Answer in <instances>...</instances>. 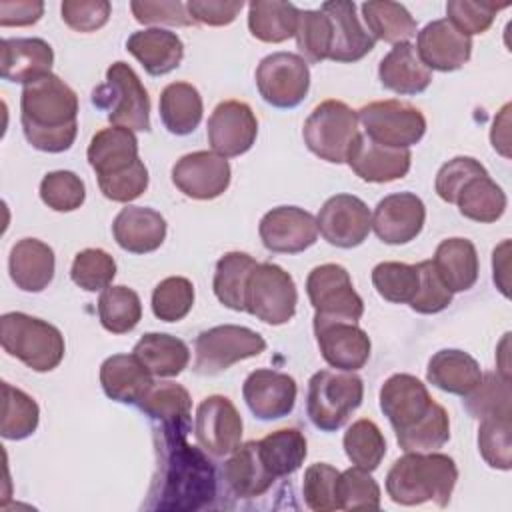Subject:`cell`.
Masks as SVG:
<instances>
[{"mask_svg": "<svg viewBox=\"0 0 512 512\" xmlns=\"http://www.w3.org/2000/svg\"><path fill=\"white\" fill-rule=\"evenodd\" d=\"M416 52L428 70L454 72L472 56V38L456 30L446 18L428 22L416 40Z\"/></svg>", "mask_w": 512, "mask_h": 512, "instance_id": "obj_23", "label": "cell"}, {"mask_svg": "<svg viewBox=\"0 0 512 512\" xmlns=\"http://www.w3.org/2000/svg\"><path fill=\"white\" fill-rule=\"evenodd\" d=\"M314 336L322 358L332 368L356 372L370 358V338L356 322L314 314Z\"/></svg>", "mask_w": 512, "mask_h": 512, "instance_id": "obj_14", "label": "cell"}, {"mask_svg": "<svg viewBox=\"0 0 512 512\" xmlns=\"http://www.w3.org/2000/svg\"><path fill=\"white\" fill-rule=\"evenodd\" d=\"M54 268V250L38 238H22L10 250L8 272L24 292H42L52 282Z\"/></svg>", "mask_w": 512, "mask_h": 512, "instance_id": "obj_28", "label": "cell"}, {"mask_svg": "<svg viewBox=\"0 0 512 512\" xmlns=\"http://www.w3.org/2000/svg\"><path fill=\"white\" fill-rule=\"evenodd\" d=\"M372 284L384 300L392 304H410L420 286V272L416 264L380 262L372 270Z\"/></svg>", "mask_w": 512, "mask_h": 512, "instance_id": "obj_47", "label": "cell"}, {"mask_svg": "<svg viewBox=\"0 0 512 512\" xmlns=\"http://www.w3.org/2000/svg\"><path fill=\"white\" fill-rule=\"evenodd\" d=\"M300 10L292 2L254 0L248 4L250 34L262 42L278 44L296 34Z\"/></svg>", "mask_w": 512, "mask_h": 512, "instance_id": "obj_38", "label": "cell"}, {"mask_svg": "<svg viewBox=\"0 0 512 512\" xmlns=\"http://www.w3.org/2000/svg\"><path fill=\"white\" fill-rule=\"evenodd\" d=\"M358 114L342 100L320 102L304 122L302 136L312 154L342 164L360 134Z\"/></svg>", "mask_w": 512, "mask_h": 512, "instance_id": "obj_8", "label": "cell"}, {"mask_svg": "<svg viewBox=\"0 0 512 512\" xmlns=\"http://www.w3.org/2000/svg\"><path fill=\"white\" fill-rule=\"evenodd\" d=\"M206 132L212 152L232 158L252 148L258 136V120L246 102L224 100L212 110Z\"/></svg>", "mask_w": 512, "mask_h": 512, "instance_id": "obj_18", "label": "cell"}, {"mask_svg": "<svg viewBox=\"0 0 512 512\" xmlns=\"http://www.w3.org/2000/svg\"><path fill=\"white\" fill-rule=\"evenodd\" d=\"M158 466L144 508L160 512H194L216 496V472L208 456L186 442L188 432L156 428Z\"/></svg>", "mask_w": 512, "mask_h": 512, "instance_id": "obj_1", "label": "cell"}, {"mask_svg": "<svg viewBox=\"0 0 512 512\" xmlns=\"http://www.w3.org/2000/svg\"><path fill=\"white\" fill-rule=\"evenodd\" d=\"M4 392V412L0 434L6 440H24L32 436L38 428L40 408L36 400L20 388H14L8 382H2Z\"/></svg>", "mask_w": 512, "mask_h": 512, "instance_id": "obj_44", "label": "cell"}, {"mask_svg": "<svg viewBox=\"0 0 512 512\" xmlns=\"http://www.w3.org/2000/svg\"><path fill=\"white\" fill-rule=\"evenodd\" d=\"M480 174H488V170L472 156H456L452 160H448L436 174V182H434V188H436V194L448 202V204H454L456 202V196L460 192V188L474 176H480Z\"/></svg>", "mask_w": 512, "mask_h": 512, "instance_id": "obj_57", "label": "cell"}, {"mask_svg": "<svg viewBox=\"0 0 512 512\" xmlns=\"http://www.w3.org/2000/svg\"><path fill=\"white\" fill-rule=\"evenodd\" d=\"M92 104L104 110L112 126L132 132L150 130V98L138 74L126 62L108 66L106 80L92 90Z\"/></svg>", "mask_w": 512, "mask_h": 512, "instance_id": "obj_6", "label": "cell"}, {"mask_svg": "<svg viewBox=\"0 0 512 512\" xmlns=\"http://www.w3.org/2000/svg\"><path fill=\"white\" fill-rule=\"evenodd\" d=\"M160 120L170 134L186 136L194 132L202 120V96L188 82H170L160 94Z\"/></svg>", "mask_w": 512, "mask_h": 512, "instance_id": "obj_37", "label": "cell"}, {"mask_svg": "<svg viewBox=\"0 0 512 512\" xmlns=\"http://www.w3.org/2000/svg\"><path fill=\"white\" fill-rule=\"evenodd\" d=\"M296 46L306 62H322L330 54L332 26L322 10H300L296 24Z\"/></svg>", "mask_w": 512, "mask_h": 512, "instance_id": "obj_49", "label": "cell"}, {"mask_svg": "<svg viewBox=\"0 0 512 512\" xmlns=\"http://www.w3.org/2000/svg\"><path fill=\"white\" fill-rule=\"evenodd\" d=\"M508 112H510V104H506L502 110H500V114H498V118L494 120V126H492V134H490V140H492V146H494V150H498L502 156H510V152H508V142H510V138H508Z\"/></svg>", "mask_w": 512, "mask_h": 512, "instance_id": "obj_63", "label": "cell"}, {"mask_svg": "<svg viewBox=\"0 0 512 512\" xmlns=\"http://www.w3.org/2000/svg\"><path fill=\"white\" fill-rule=\"evenodd\" d=\"M258 452L266 470L274 478H282L294 474L302 466L308 454V444L298 428H280L258 440Z\"/></svg>", "mask_w": 512, "mask_h": 512, "instance_id": "obj_41", "label": "cell"}, {"mask_svg": "<svg viewBox=\"0 0 512 512\" xmlns=\"http://www.w3.org/2000/svg\"><path fill=\"white\" fill-rule=\"evenodd\" d=\"M296 304L298 290L292 276L278 264H256L246 282L244 312L270 326H280L292 320Z\"/></svg>", "mask_w": 512, "mask_h": 512, "instance_id": "obj_9", "label": "cell"}, {"mask_svg": "<svg viewBox=\"0 0 512 512\" xmlns=\"http://www.w3.org/2000/svg\"><path fill=\"white\" fill-rule=\"evenodd\" d=\"M420 272V286L410 302V308L418 314H436L452 304V292L444 286L436 274L432 260H422L416 264Z\"/></svg>", "mask_w": 512, "mask_h": 512, "instance_id": "obj_56", "label": "cell"}, {"mask_svg": "<svg viewBox=\"0 0 512 512\" xmlns=\"http://www.w3.org/2000/svg\"><path fill=\"white\" fill-rule=\"evenodd\" d=\"M344 452L348 460L368 472L376 470L386 454V440L376 422L368 418L356 420L344 434Z\"/></svg>", "mask_w": 512, "mask_h": 512, "instance_id": "obj_45", "label": "cell"}, {"mask_svg": "<svg viewBox=\"0 0 512 512\" xmlns=\"http://www.w3.org/2000/svg\"><path fill=\"white\" fill-rule=\"evenodd\" d=\"M380 84L402 96L424 92L432 82V72L422 64L416 48L410 42L394 44V48L380 60Z\"/></svg>", "mask_w": 512, "mask_h": 512, "instance_id": "obj_31", "label": "cell"}, {"mask_svg": "<svg viewBox=\"0 0 512 512\" xmlns=\"http://www.w3.org/2000/svg\"><path fill=\"white\" fill-rule=\"evenodd\" d=\"M360 8L362 18L366 22V30L374 40L402 44L416 36V20L412 18L404 4L390 0H372L364 2Z\"/></svg>", "mask_w": 512, "mask_h": 512, "instance_id": "obj_39", "label": "cell"}, {"mask_svg": "<svg viewBox=\"0 0 512 512\" xmlns=\"http://www.w3.org/2000/svg\"><path fill=\"white\" fill-rule=\"evenodd\" d=\"M362 398L364 384L354 372L318 370L308 382L306 412L318 430L334 432L348 422Z\"/></svg>", "mask_w": 512, "mask_h": 512, "instance_id": "obj_7", "label": "cell"}, {"mask_svg": "<svg viewBox=\"0 0 512 512\" xmlns=\"http://www.w3.org/2000/svg\"><path fill=\"white\" fill-rule=\"evenodd\" d=\"M256 260L246 252H226L214 270V294L230 310L244 312V292L250 272L256 268Z\"/></svg>", "mask_w": 512, "mask_h": 512, "instance_id": "obj_42", "label": "cell"}, {"mask_svg": "<svg viewBox=\"0 0 512 512\" xmlns=\"http://www.w3.org/2000/svg\"><path fill=\"white\" fill-rule=\"evenodd\" d=\"M242 6V0H190L186 4L192 20L206 26H226L234 22Z\"/></svg>", "mask_w": 512, "mask_h": 512, "instance_id": "obj_60", "label": "cell"}, {"mask_svg": "<svg viewBox=\"0 0 512 512\" xmlns=\"http://www.w3.org/2000/svg\"><path fill=\"white\" fill-rule=\"evenodd\" d=\"M194 436L204 452L212 456L232 454L242 440V416L230 398L212 394L196 408Z\"/></svg>", "mask_w": 512, "mask_h": 512, "instance_id": "obj_15", "label": "cell"}, {"mask_svg": "<svg viewBox=\"0 0 512 512\" xmlns=\"http://www.w3.org/2000/svg\"><path fill=\"white\" fill-rule=\"evenodd\" d=\"M100 384L108 398L122 404H140L154 380L134 354H114L100 366Z\"/></svg>", "mask_w": 512, "mask_h": 512, "instance_id": "obj_30", "label": "cell"}, {"mask_svg": "<svg viewBox=\"0 0 512 512\" xmlns=\"http://www.w3.org/2000/svg\"><path fill=\"white\" fill-rule=\"evenodd\" d=\"M112 234L116 244L130 254H148L162 246L166 238V220L148 206H126L114 222Z\"/></svg>", "mask_w": 512, "mask_h": 512, "instance_id": "obj_27", "label": "cell"}, {"mask_svg": "<svg viewBox=\"0 0 512 512\" xmlns=\"http://www.w3.org/2000/svg\"><path fill=\"white\" fill-rule=\"evenodd\" d=\"M512 422L508 416L482 418L478 428V450L490 468L510 470L512 466Z\"/></svg>", "mask_w": 512, "mask_h": 512, "instance_id": "obj_52", "label": "cell"}, {"mask_svg": "<svg viewBox=\"0 0 512 512\" xmlns=\"http://www.w3.org/2000/svg\"><path fill=\"white\" fill-rule=\"evenodd\" d=\"M464 218H470L474 222L490 224L502 218L508 198L504 190L488 176L480 174L470 178L458 192L454 202Z\"/></svg>", "mask_w": 512, "mask_h": 512, "instance_id": "obj_40", "label": "cell"}, {"mask_svg": "<svg viewBox=\"0 0 512 512\" xmlns=\"http://www.w3.org/2000/svg\"><path fill=\"white\" fill-rule=\"evenodd\" d=\"M140 410L158 422V428L170 432L190 430L192 398L182 384L154 382L140 400Z\"/></svg>", "mask_w": 512, "mask_h": 512, "instance_id": "obj_34", "label": "cell"}, {"mask_svg": "<svg viewBox=\"0 0 512 512\" xmlns=\"http://www.w3.org/2000/svg\"><path fill=\"white\" fill-rule=\"evenodd\" d=\"M306 294L320 316L358 322L364 314V302L352 286L348 270L340 264H320L306 278Z\"/></svg>", "mask_w": 512, "mask_h": 512, "instance_id": "obj_13", "label": "cell"}, {"mask_svg": "<svg viewBox=\"0 0 512 512\" xmlns=\"http://www.w3.org/2000/svg\"><path fill=\"white\" fill-rule=\"evenodd\" d=\"M508 8V4H496V2H472V0H450L446 4L448 22L460 30L464 36L482 34L486 32L496 14L500 10Z\"/></svg>", "mask_w": 512, "mask_h": 512, "instance_id": "obj_55", "label": "cell"}, {"mask_svg": "<svg viewBox=\"0 0 512 512\" xmlns=\"http://www.w3.org/2000/svg\"><path fill=\"white\" fill-rule=\"evenodd\" d=\"M230 164L212 150H198L182 156L172 166L174 186L188 198L212 200L230 186Z\"/></svg>", "mask_w": 512, "mask_h": 512, "instance_id": "obj_17", "label": "cell"}, {"mask_svg": "<svg viewBox=\"0 0 512 512\" xmlns=\"http://www.w3.org/2000/svg\"><path fill=\"white\" fill-rule=\"evenodd\" d=\"M510 378H504L498 372L482 374L478 386L464 396V408L472 418H490V416H508L510 418Z\"/></svg>", "mask_w": 512, "mask_h": 512, "instance_id": "obj_46", "label": "cell"}, {"mask_svg": "<svg viewBox=\"0 0 512 512\" xmlns=\"http://www.w3.org/2000/svg\"><path fill=\"white\" fill-rule=\"evenodd\" d=\"M296 380L284 372L258 368L242 384L246 406L258 420H278L288 416L296 404Z\"/></svg>", "mask_w": 512, "mask_h": 512, "instance_id": "obj_20", "label": "cell"}, {"mask_svg": "<svg viewBox=\"0 0 512 512\" xmlns=\"http://www.w3.org/2000/svg\"><path fill=\"white\" fill-rule=\"evenodd\" d=\"M0 342L6 354L18 358L34 372L54 370L66 352L64 336L54 324L24 312L2 314Z\"/></svg>", "mask_w": 512, "mask_h": 512, "instance_id": "obj_5", "label": "cell"}, {"mask_svg": "<svg viewBox=\"0 0 512 512\" xmlns=\"http://www.w3.org/2000/svg\"><path fill=\"white\" fill-rule=\"evenodd\" d=\"M44 14V4L38 0H2L0 26H30Z\"/></svg>", "mask_w": 512, "mask_h": 512, "instance_id": "obj_61", "label": "cell"}, {"mask_svg": "<svg viewBox=\"0 0 512 512\" xmlns=\"http://www.w3.org/2000/svg\"><path fill=\"white\" fill-rule=\"evenodd\" d=\"M194 306V284L184 276H168L152 292V312L158 320L178 322Z\"/></svg>", "mask_w": 512, "mask_h": 512, "instance_id": "obj_50", "label": "cell"}, {"mask_svg": "<svg viewBox=\"0 0 512 512\" xmlns=\"http://www.w3.org/2000/svg\"><path fill=\"white\" fill-rule=\"evenodd\" d=\"M256 86L264 102L274 108L298 106L310 88L308 62L294 52H274L260 60Z\"/></svg>", "mask_w": 512, "mask_h": 512, "instance_id": "obj_12", "label": "cell"}, {"mask_svg": "<svg viewBox=\"0 0 512 512\" xmlns=\"http://www.w3.org/2000/svg\"><path fill=\"white\" fill-rule=\"evenodd\" d=\"M266 250L276 254H298L318 238L316 218L298 206H278L266 212L258 224Z\"/></svg>", "mask_w": 512, "mask_h": 512, "instance_id": "obj_19", "label": "cell"}, {"mask_svg": "<svg viewBox=\"0 0 512 512\" xmlns=\"http://www.w3.org/2000/svg\"><path fill=\"white\" fill-rule=\"evenodd\" d=\"M338 510H378L380 486L364 468H348L338 474L336 482Z\"/></svg>", "mask_w": 512, "mask_h": 512, "instance_id": "obj_48", "label": "cell"}, {"mask_svg": "<svg viewBox=\"0 0 512 512\" xmlns=\"http://www.w3.org/2000/svg\"><path fill=\"white\" fill-rule=\"evenodd\" d=\"M126 50L150 76H164L176 70L184 58V44L180 36L162 28H146L130 34Z\"/></svg>", "mask_w": 512, "mask_h": 512, "instance_id": "obj_29", "label": "cell"}, {"mask_svg": "<svg viewBox=\"0 0 512 512\" xmlns=\"http://www.w3.org/2000/svg\"><path fill=\"white\" fill-rule=\"evenodd\" d=\"M114 276H116V262L106 250L86 248L74 256L70 278L78 288L86 292L104 290L112 284Z\"/></svg>", "mask_w": 512, "mask_h": 512, "instance_id": "obj_51", "label": "cell"}, {"mask_svg": "<svg viewBox=\"0 0 512 512\" xmlns=\"http://www.w3.org/2000/svg\"><path fill=\"white\" fill-rule=\"evenodd\" d=\"M86 156L98 176V184L116 180L142 164L134 132L120 126L98 130L88 144Z\"/></svg>", "mask_w": 512, "mask_h": 512, "instance_id": "obj_21", "label": "cell"}, {"mask_svg": "<svg viewBox=\"0 0 512 512\" xmlns=\"http://www.w3.org/2000/svg\"><path fill=\"white\" fill-rule=\"evenodd\" d=\"M266 350V340L252 328L222 324L198 334L194 342V366L200 376H214L232 364L254 358Z\"/></svg>", "mask_w": 512, "mask_h": 512, "instance_id": "obj_10", "label": "cell"}, {"mask_svg": "<svg viewBox=\"0 0 512 512\" xmlns=\"http://www.w3.org/2000/svg\"><path fill=\"white\" fill-rule=\"evenodd\" d=\"M98 318L104 330L126 334L136 328L142 318L140 296L128 286H108L98 298Z\"/></svg>", "mask_w": 512, "mask_h": 512, "instance_id": "obj_43", "label": "cell"}, {"mask_svg": "<svg viewBox=\"0 0 512 512\" xmlns=\"http://www.w3.org/2000/svg\"><path fill=\"white\" fill-rule=\"evenodd\" d=\"M426 206L412 192L384 196L372 214V228L384 244H408L424 228Z\"/></svg>", "mask_w": 512, "mask_h": 512, "instance_id": "obj_22", "label": "cell"}, {"mask_svg": "<svg viewBox=\"0 0 512 512\" xmlns=\"http://www.w3.org/2000/svg\"><path fill=\"white\" fill-rule=\"evenodd\" d=\"M224 480L236 496L256 498L268 492L276 478L266 470L258 452V442L250 440L240 444L226 460Z\"/></svg>", "mask_w": 512, "mask_h": 512, "instance_id": "obj_35", "label": "cell"}, {"mask_svg": "<svg viewBox=\"0 0 512 512\" xmlns=\"http://www.w3.org/2000/svg\"><path fill=\"white\" fill-rule=\"evenodd\" d=\"M426 378L432 386L448 394L466 396L482 380V370L476 358L468 352L458 348H444L430 358Z\"/></svg>", "mask_w": 512, "mask_h": 512, "instance_id": "obj_33", "label": "cell"}, {"mask_svg": "<svg viewBox=\"0 0 512 512\" xmlns=\"http://www.w3.org/2000/svg\"><path fill=\"white\" fill-rule=\"evenodd\" d=\"M132 354L148 368L152 376L158 378L178 376L190 360V350L186 342L162 332L144 334L136 342Z\"/></svg>", "mask_w": 512, "mask_h": 512, "instance_id": "obj_36", "label": "cell"}, {"mask_svg": "<svg viewBox=\"0 0 512 512\" xmlns=\"http://www.w3.org/2000/svg\"><path fill=\"white\" fill-rule=\"evenodd\" d=\"M40 198L56 212H72L84 204L86 188L78 174L70 170H54L42 178Z\"/></svg>", "mask_w": 512, "mask_h": 512, "instance_id": "obj_53", "label": "cell"}, {"mask_svg": "<svg viewBox=\"0 0 512 512\" xmlns=\"http://www.w3.org/2000/svg\"><path fill=\"white\" fill-rule=\"evenodd\" d=\"M60 12L68 28L76 32H94L108 22L112 6L106 0H64Z\"/></svg>", "mask_w": 512, "mask_h": 512, "instance_id": "obj_58", "label": "cell"}, {"mask_svg": "<svg viewBox=\"0 0 512 512\" xmlns=\"http://www.w3.org/2000/svg\"><path fill=\"white\" fill-rule=\"evenodd\" d=\"M492 270H494V284L498 290L508 298L510 296V240H502L500 246L492 252Z\"/></svg>", "mask_w": 512, "mask_h": 512, "instance_id": "obj_62", "label": "cell"}, {"mask_svg": "<svg viewBox=\"0 0 512 512\" xmlns=\"http://www.w3.org/2000/svg\"><path fill=\"white\" fill-rule=\"evenodd\" d=\"M54 52L42 38H4L0 74L8 82L30 84L52 74Z\"/></svg>", "mask_w": 512, "mask_h": 512, "instance_id": "obj_26", "label": "cell"}, {"mask_svg": "<svg viewBox=\"0 0 512 512\" xmlns=\"http://www.w3.org/2000/svg\"><path fill=\"white\" fill-rule=\"evenodd\" d=\"M458 480L456 462L440 452H406L386 474V492L392 502L416 506L436 502L448 506Z\"/></svg>", "mask_w": 512, "mask_h": 512, "instance_id": "obj_4", "label": "cell"}, {"mask_svg": "<svg viewBox=\"0 0 512 512\" xmlns=\"http://www.w3.org/2000/svg\"><path fill=\"white\" fill-rule=\"evenodd\" d=\"M380 410L404 452H434L450 440V418L426 384L412 374H392L380 388Z\"/></svg>", "mask_w": 512, "mask_h": 512, "instance_id": "obj_2", "label": "cell"}, {"mask_svg": "<svg viewBox=\"0 0 512 512\" xmlns=\"http://www.w3.org/2000/svg\"><path fill=\"white\" fill-rule=\"evenodd\" d=\"M348 166L364 182L384 184L400 180L408 174L412 164L410 148H392L370 140L366 134H358L348 156Z\"/></svg>", "mask_w": 512, "mask_h": 512, "instance_id": "obj_24", "label": "cell"}, {"mask_svg": "<svg viewBox=\"0 0 512 512\" xmlns=\"http://www.w3.org/2000/svg\"><path fill=\"white\" fill-rule=\"evenodd\" d=\"M78 96L56 74L24 86L20 122L26 140L42 152L68 150L78 134Z\"/></svg>", "mask_w": 512, "mask_h": 512, "instance_id": "obj_3", "label": "cell"}, {"mask_svg": "<svg viewBox=\"0 0 512 512\" xmlns=\"http://www.w3.org/2000/svg\"><path fill=\"white\" fill-rule=\"evenodd\" d=\"M356 114L366 136L384 146L410 148L418 144L426 132L424 114L402 100L370 102Z\"/></svg>", "mask_w": 512, "mask_h": 512, "instance_id": "obj_11", "label": "cell"}, {"mask_svg": "<svg viewBox=\"0 0 512 512\" xmlns=\"http://www.w3.org/2000/svg\"><path fill=\"white\" fill-rule=\"evenodd\" d=\"M432 266L452 294L466 292L478 280L476 246L468 238H446L436 246Z\"/></svg>", "mask_w": 512, "mask_h": 512, "instance_id": "obj_32", "label": "cell"}, {"mask_svg": "<svg viewBox=\"0 0 512 512\" xmlns=\"http://www.w3.org/2000/svg\"><path fill=\"white\" fill-rule=\"evenodd\" d=\"M330 18L332 46L328 60L334 62H356L374 50L376 40L362 26L356 16V4L350 0H330L320 6Z\"/></svg>", "mask_w": 512, "mask_h": 512, "instance_id": "obj_25", "label": "cell"}, {"mask_svg": "<svg viewBox=\"0 0 512 512\" xmlns=\"http://www.w3.org/2000/svg\"><path fill=\"white\" fill-rule=\"evenodd\" d=\"M338 470L326 462L310 464L304 472L302 480V496L304 504L314 512H330L338 510L336 502V482Z\"/></svg>", "mask_w": 512, "mask_h": 512, "instance_id": "obj_54", "label": "cell"}, {"mask_svg": "<svg viewBox=\"0 0 512 512\" xmlns=\"http://www.w3.org/2000/svg\"><path fill=\"white\" fill-rule=\"evenodd\" d=\"M322 238L336 248L360 246L372 230V214L354 194L330 196L316 218Z\"/></svg>", "mask_w": 512, "mask_h": 512, "instance_id": "obj_16", "label": "cell"}, {"mask_svg": "<svg viewBox=\"0 0 512 512\" xmlns=\"http://www.w3.org/2000/svg\"><path fill=\"white\" fill-rule=\"evenodd\" d=\"M130 10L140 24H170V26H192L194 20L188 14L186 4L178 0L160 2H130Z\"/></svg>", "mask_w": 512, "mask_h": 512, "instance_id": "obj_59", "label": "cell"}]
</instances>
